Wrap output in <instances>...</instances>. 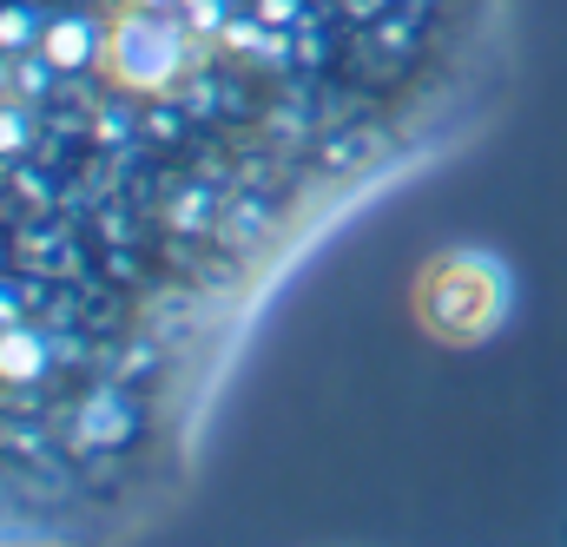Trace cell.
Instances as JSON below:
<instances>
[{"instance_id": "obj_1", "label": "cell", "mask_w": 567, "mask_h": 547, "mask_svg": "<svg viewBox=\"0 0 567 547\" xmlns=\"http://www.w3.org/2000/svg\"><path fill=\"white\" fill-rule=\"evenodd\" d=\"M488 0H0V528L80 515L231 310L429 152Z\"/></svg>"}, {"instance_id": "obj_2", "label": "cell", "mask_w": 567, "mask_h": 547, "mask_svg": "<svg viewBox=\"0 0 567 547\" xmlns=\"http://www.w3.org/2000/svg\"><path fill=\"white\" fill-rule=\"evenodd\" d=\"M410 310H416V323L435 343L475 350V343H488L508 323V310H515V271L495 251H482V245L435 251V258H423V271L410 283Z\"/></svg>"}]
</instances>
